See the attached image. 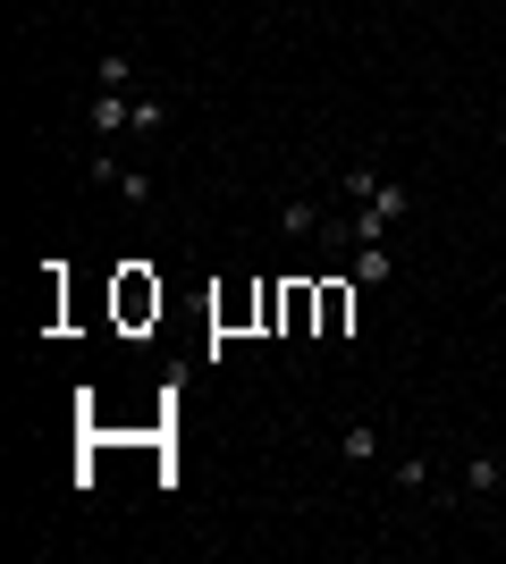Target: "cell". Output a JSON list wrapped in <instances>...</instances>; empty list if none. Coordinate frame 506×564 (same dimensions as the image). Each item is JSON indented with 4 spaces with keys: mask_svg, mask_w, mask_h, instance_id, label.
Returning <instances> with one entry per match:
<instances>
[{
    "mask_svg": "<svg viewBox=\"0 0 506 564\" xmlns=\"http://www.w3.org/2000/svg\"><path fill=\"white\" fill-rule=\"evenodd\" d=\"M94 186L127 194V203H152V177H144V169H127V161H110V152H94Z\"/></svg>",
    "mask_w": 506,
    "mask_h": 564,
    "instance_id": "obj_1",
    "label": "cell"
},
{
    "mask_svg": "<svg viewBox=\"0 0 506 564\" xmlns=\"http://www.w3.org/2000/svg\"><path fill=\"white\" fill-rule=\"evenodd\" d=\"M337 455H346V464H380V430H372V422H355V430H346V438H337Z\"/></svg>",
    "mask_w": 506,
    "mask_h": 564,
    "instance_id": "obj_2",
    "label": "cell"
},
{
    "mask_svg": "<svg viewBox=\"0 0 506 564\" xmlns=\"http://www.w3.org/2000/svg\"><path fill=\"white\" fill-rule=\"evenodd\" d=\"M363 212H372V219H388V228H397V219L413 212V194L397 186V177H380V194H372V203H363Z\"/></svg>",
    "mask_w": 506,
    "mask_h": 564,
    "instance_id": "obj_3",
    "label": "cell"
},
{
    "mask_svg": "<svg viewBox=\"0 0 506 564\" xmlns=\"http://www.w3.org/2000/svg\"><path fill=\"white\" fill-rule=\"evenodd\" d=\"M119 127H136V101H127V94H101L94 101V135H119Z\"/></svg>",
    "mask_w": 506,
    "mask_h": 564,
    "instance_id": "obj_4",
    "label": "cell"
},
{
    "mask_svg": "<svg viewBox=\"0 0 506 564\" xmlns=\"http://www.w3.org/2000/svg\"><path fill=\"white\" fill-rule=\"evenodd\" d=\"M355 279H363V286L397 279V261H388V245H355Z\"/></svg>",
    "mask_w": 506,
    "mask_h": 564,
    "instance_id": "obj_5",
    "label": "cell"
},
{
    "mask_svg": "<svg viewBox=\"0 0 506 564\" xmlns=\"http://www.w3.org/2000/svg\"><path fill=\"white\" fill-rule=\"evenodd\" d=\"M456 480H464V489H473V497H489V489H498V480H506V464H498V455H473V464H464Z\"/></svg>",
    "mask_w": 506,
    "mask_h": 564,
    "instance_id": "obj_6",
    "label": "cell"
},
{
    "mask_svg": "<svg viewBox=\"0 0 506 564\" xmlns=\"http://www.w3.org/2000/svg\"><path fill=\"white\" fill-rule=\"evenodd\" d=\"M94 76H101V94H127V85H136V59H127V51H110Z\"/></svg>",
    "mask_w": 506,
    "mask_h": 564,
    "instance_id": "obj_7",
    "label": "cell"
},
{
    "mask_svg": "<svg viewBox=\"0 0 506 564\" xmlns=\"http://www.w3.org/2000/svg\"><path fill=\"white\" fill-rule=\"evenodd\" d=\"M388 480H397V489H422V480H431V464H422V455H397V464H388Z\"/></svg>",
    "mask_w": 506,
    "mask_h": 564,
    "instance_id": "obj_8",
    "label": "cell"
},
{
    "mask_svg": "<svg viewBox=\"0 0 506 564\" xmlns=\"http://www.w3.org/2000/svg\"><path fill=\"white\" fill-rule=\"evenodd\" d=\"M136 127H144V135H161V127H169V101H161V94H136Z\"/></svg>",
    "mask_w": 506,
    "mask_h": 564,
    "instance_id": "obj_9",
    "label": "cell"
},
{
    "mask_svg": "<svg viewBox=\"0 0 506 564\" xmlns=\"http://www.w3.org/2000/svg\"><path fill=\"white\" fill-rule=\"evenodd\" d=\"M279 219H288V236H321V219H330V212H313V203H288Z\"/></svg>",
    "mask_w": 506,
    "mask_h": 564,
    "instance_id": "obj_10",
    "label": "cell"
},
{
    "mask_svg": "<svg viewBox=\"0 0 506 564\" xmlns=\"http://www.w3.org/2000/svg\"><path fill=\"white\" fill-rule=\"evenodd\" d=\"M321 329H330V337L346 329V286H321Z\"/></svg>",
    "mask_w": 506,
    "mask_h": 564,
    "instance_id": "obj_11",
    "label": "cell"
},
{
    "mask_svg": "<svg viewBox=\"0 0 506 564\" xmlns=\"http://www.w3.org/2000/svg\"><path fill=\"white\" fill-rule=\"evenodd\" d=\"M380 194V169H346V203H372Z\"/></svg>",
    "mask_w": 506,
    "mask_h": 564,
    "instance_id": "obj_12",
    "label": "cell"
},
{
    "mask_svg": "<svg viewBox=\"0 0 506 564\" xmlns=\"http://www.w3.org/2000/svg\"><path fill=\"white\" fill-rule=\"evenodd\" d=\"M498 143H506V118H498Z\"/></svg>",
    "mask_w": 506,
    "mask_h": 564,
    "instance_id": "obj_13",
    "label": "cell"
}]
</instances>
